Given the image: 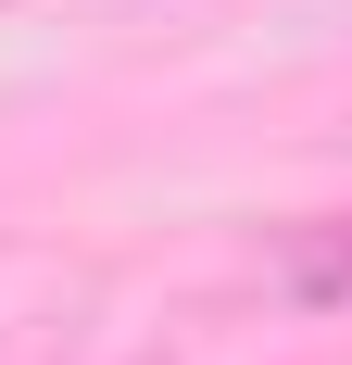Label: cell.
<instances>
[{
  "instance_id": "1",
  "label": "cell",
  "mask_w": 352,
  "mask_h": 365,
  "mask_svg": "<svg viewBox=\"0 0 352 365\" xmlns=\"http://www.w3.org/2000/svg\"><path fill=\"white\" fill-rule=\"evenodd\" d=\"M289 290H302V302H340V290H352V227L315 240V252H289Z\"/></svg>"
}]
</instances>
